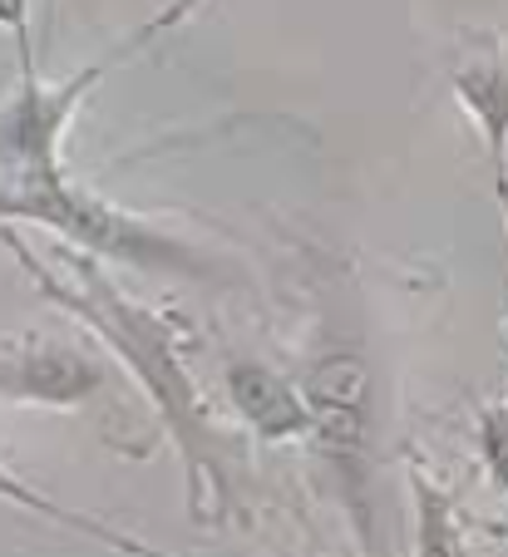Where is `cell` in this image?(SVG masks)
I'll return each mask as SVG.
<instances>
[{
  "instance_id": "obj_3",
  "label": "cell",
  "mask_w": 508,
  "mask_h": 557,
  "mask_svg": "<svg viewBox=\"0 0 508 557\" xmlns=\"http://www.w3.org/2000/svg\"><path fill=\"white\" fill-rule=\"evenodd\" d=\"M311 440L336 473V494L356 523L360 543H371V370L356 346L331 341L307 370Z\"/></svg>"
},
{
  "instance_id": "obj_1",
  "label": "cell",
  "mask_w": 508,
  "mask_h": 557,
  "mask_svg": "<svg viewBox=\"0 0 508 557\" xmlns=\"http://www.w3.org/2000/svg\"><path fill=\"white\" fill-rule=\"evenodd\" d=\"M21 99L5 114V218L40 222L54 237H70L85 252L109 257V262H128L138 272H173V276H198L212 282L218 267L183 237L149 227V222L128 218V212L109 208V202L89 198L85 188L64 178L60 169V138L79 99L99 79V70H79L75 79H64L60 89H45L40 74L30 70V50H21Z\"/></svg>"
},
{
  "instance_id": "obj_9",
  "label": "cell",
  "mask_w": 508,
  "mask_h": 557,
  "mask_svg": "<svg viewBox=\"0 0 508 557\" xmlns=\"http://www.w3.org/2000/svg\"><path fill=\"white\" fill-rule=\"evenodd\" d=\"M193 5H198V0H169V5H163V11L153 15V21L134 35V45H149L153 35H163V30H173V25H178V21H188V15H193Z\"/></svg>"
},
{
  "instance_id": "obj_6",
  "label": "cell",
  "mask_w": 508,
  "mask_h": 557,
  "mask_svg": "<svg viewBox=\"0 0 508 557\" xmlns=\"http://www.w3.org/2000/svg\"><path fill=\"white\" fill-rule=\"evenodd\" d=\"M455 95L469 109L474 128L484 134L488 169H494V198L508 227V64L479 60V64L455 70Z\"/></svg>"
},
{
  "instance_id": "obj_2",
  "label": "cell",
  "mask_w": 508,
  "mask_h": 557,
  "mask_svg": "<svg viewBox=\"0 0 508 557\" xmlns=\"http://www.w3.org/2000/svg\"><path fill=\"white\" fill-rule=\"evenodd\" d=\"M11 252L21 257L25 272L40 282V292L50 296L54 306L75 311L85 326H95L99 341L128 366V375L149 389L153 414H159V424L169 430V440L178 444L188 513L198 518V523L223 518L227 504H233V449H227L223 430L212 424L198 380L188 375V360H183V346H178V326L163 321L159 311H149V306L128 301L85 257L75 262V282H54V272L21 237H11Z\"/></svg>"
},
{
  "instance_id": "obj_4",
  "label": "cell",
  "mask_w": 508,
  "mask_h": 557,
  "mask_svg": "<svg viewBox=\"0 0 508 557\" xmlns=\"http://www.w3.org/2000/svg\"><path fill=\"white\" fill-rule=\"evenodd\" d=\"M89 389H99V366L70 346H54V341H25L5 360L11 405H75Z\"/></svg>"
},
{
  "instance_id": "obj_5",
  "label": "cell",
  "mask_w": 508,
  "mask_h": 557,
  "mask_svg": "<svg viewBox=\"0 0 508 557\" xmlns=\"http://www.w3.org/2000/svg\"><path fill=\"white\" fill-rule=\"evenodd\" d=\"M227 395L262 440H292V434L311 430L307 395H297L276 370L257 366V360H227Z\"/></svg>"
},
{
  "instance_id": "obj_7",
  "label": "cell",
  "mask_w": 508,
  "mask_h": 557,
  "mask_svg": "<svg viewBox=\"0 0 508 557\" xmlns=\"http://www.w3.org/2000/svg\"><path fill=\"white\" fill-rule=\"evenodd\" d=\"M414 488V557H464V528H459L455 494L434 484L430 473H410Z\"/></svg>"
},
{
  "instance_id": "obj_8",
  "label": "cell",
  "mask_w": 508,
  "mask_h": 557,
  "mask_svg": "<svg viewBox=\"0 0 508 557\" xmlns=\"http://www.w3.org/2000/svg\"><path fill=\"white\" fill-rule=\"evenodd\" d=\"M479 444H484V459L494 469V479L508 488V410H484L479 420Z\"/></svg>"
}]
</instances>
